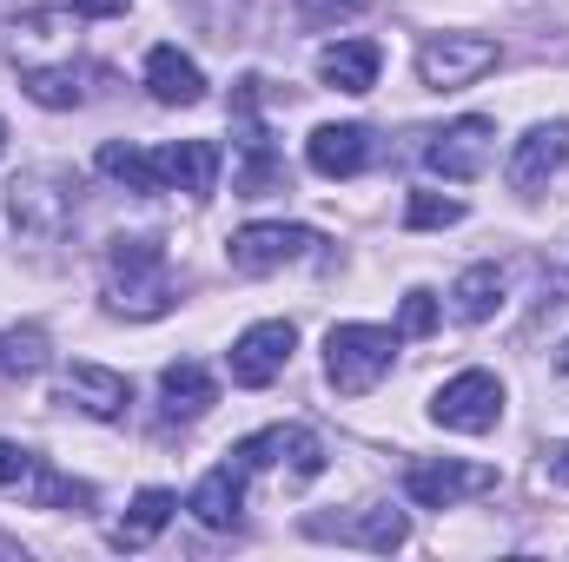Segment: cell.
Instances as JSON below:
<instances>
[{
  "instance_id": "obj_2",
  "label": "cell",
  "mask_w": 569,
  "mask_h": 562,
  "mask_svg": "<svg viewBox=\"0 0 569 562\" xmlns=\"http://www.w3.org/2000/svg\"><path fill=\"white\" fill-rule=\"evenodd\" d=\"M73 212H80V179L60 172V165H27L7 185V219L33 245H60L73 232Z\"/></svg>"
},
{
  "instance_id": "obj_11",
  "label": "cell",
  "mask_w": 569,
  "mask_h": 562,
  "mask_svg": "<svg viewBox=\"0 0 569 562\" xmlns=\"http://www.w3.org/2000/svg\"><path fill=\"white\" fill-rule=\"evenodd\" d=\"M232 456H239L246 470H272V463H284V470L305 476V483L325 470V443H318V430H305V423H272V430L232 443Z\"/></svg>"
},
{
  "instance_id": "obj_7",
  "label": "cell",
  "mask_w": 569,
  "mask_h": 562,
  "mask_svg": "<svg viewBox=\"0 0 569 562\" xmlns=\"http://www.w3.org/2000/svg\"><path fill=\"white\" fill-rule=\"evenodd\" d=\"M483 490H497L490 463H463V456H418V463H405V496L418 510H450V503L483 496Z\"/></svg>"
},
{
  "instance_id": "obj_10",
  "label": "cell",
  "mask_w": 569,
  "mask_h": 562,
  "mask_svg": "<svg viewBox=\"0 0 569 562\" xmlns=\"http://www.w3.org/2000/svg\"><path fill=\"white\" fill-rule=\"evenodd\" d=\"M291 344H298L291 318H259V324H246L239 344H232V384H239V391L279 384L284 364H291Z\"/></svg>"
},
{
  "instance_id": "obj_28",
  "label": "cell",
  "mask_w": 569,
  "mask_h": 562,
  "mask_svg": "<svg viewBox=\"0 0 569 562\" xmlns=\"http://www.w3.org/2000/svg\"><path fill=\"white\" fill-rule=\"evenodd\" d=\"M457 219H463V199H443V192H411V205H405L411 232H437V225H457Z\"/></svg>"
},
{
  "instance_id": "obj_4",
  "label": "cell",
  "mask_w": 569,
  "mask_h": 562,
  "mask_svg": "<svg viewBox=\"0 0 569 562\" xmlns=\"http://www.w3.org/2000/svg\"><path fill=\"white\" fill-rule=\"evenodd\" d=\"M497 60H503V47L490 33H430L418 47V80L430 93H457V87H477Z\"/></svg>"
},
{
  "instance_id": "obj_5",
  "label": "cell",
  "mask_w": 569,
  "mask_h": 562,
  "mask_svg": "<svg viewBox=\"0 0 569 562\" xmlns=\"http://www.w3.org/2000/svg\"><path fill=\"white\" fill-rule=\"evenodd\" d=\"M497 418H503V378L497 371H457L430 398V423L457 430V436H483V430H497Z\"/></svg>"
},
{
  "instance_id": "obj_24",
  "label": "cell",
  "mask_w": 569,
  "mask_h": 562,
  "mask_svg": "<svg viewBox=\"0 0 569 562\" xmlns=\"http://www.w3.org/2000/svg\"><path fill=\"white\" fill-rule=\"evenodd\" d=\"M100 172H107L113 185L140 192V199H152V192H166L159 152H140V145H127V140H107V145H100Z\"/></svg>"
},
{
  "instance_id": "obj_1",
  "label": "cell",
  "mask_w": 569,
  "mask_h": 562,
  "mask_svg": "<svg viewBox=\"0 0 569 562\" xmlns=\"http://www.w3.org/2000/svg\"><path fill=\"white\" fill-rule=\"evenodd\" d=\"M107 311L113 318H166L172 311V265L159 239H113L107 245Z\"/></svg>"
},
{
  "instance_id": "obj_3",
  "label": "cell",
  "mask_w": 569,
  "mask_h": 562,
  "mask_svg": "<svg viewBox=\"0 0 569 562\" xmlns=\"http://www.w3.org/2000/svg\"><path fill=\"white\" fill-rule=\"evenodd\" d=\"M398 364V331L385 324H331L325 331V378L338 398H365L391 378Z\"/></svg>"
},
{
  "instance_id": "obj_20",
  "label": "cell",
  "mask_w": 569,
  "mask_h": 562,
  "mask_svg": "<svg viewBox=\"0 0 569 562\" xmlns=\"http://www.w3.org/2000/svg\"><path fill=\"white\" fill-rule=\"evenodd\" d=\"M378 67H385L378 40H331L318 53V80L338 87V93H371L378 87Z\"/></svg>"
},
{
  "instance_id": "obj_19",
  "label": "cell",
  "mask_w": 569,
  "mask_h": 562,
  "mask_svg": "<svg viewBox=\"0 0 569 562\" xmlns=\"http://www.w3.org/2000/svg\"><path fill=\"white\" fill-rule=\"evenodd\" d=\"M159 398H166V418L192 423V418H206V411L219 404V378H212L199 358H179V364L159 371Z\"/></svg>"
},
{
  "instance_id": "obj_21",
  "label": "cell",
  "mask_w": 569,
  "mask_h": 562,
  "mask_svg": "<svg viewBox=\"0 0 569 562\" xmlns=\"http://www.w3.org/2000/svg\"><path fill=\"white\" fill-rule=\"evenodd\" d=\"M503 272L497 265H470V272H457V284H450V318L457 324H490L497 311H503Z\"/></svg>"
},
{
  "instance_id": "obj_23",
  "label": "cell",
  "mask_w": 569,
  "mask_h": 562,
  "mask_svg": "<svg viewBox=\"0 0 569 562\" xmlns=\"http://www.w3.org/2000/svg\"><path fill=\"white\" fill-rule=\"evenodd\" d=\"M172 510H179V496H172V490H140V496H133V510L107 530V543H113V550H146V543L172 523Z\"/></svg>"
},
{
  "instance_id": "obj_32",
  "label": "cell",
  "mask_w": 569,
  "mask_h": 562,
  "mask_svg": "<svg viewBox=\"0 0 569 562\" xmlns=\"http://www.w3.org/2000/svg\"><path fill=\"white\" fill-rule=\"evenodd\" d=\"M73 13H87V20H120L127 13V0H67Z\"/></svg>"
},
{
  "instance_id": "obj_9",
  "label": "cell",
  "mask_w": 569,
  "mask_h": 562,
  "mask_svg": "<svg viewBox=\"0 0 569 562\" xmlns=\"http://www.w3.org/2000/svg\"><path fill=\"white\" fill-rule=\"evenodd\" d=\"M490 152H497V127H490L483 113H463V120H450L443 133L425 140V165L437 179L463 185V179H477V172L490 165Z\"/></svg>"
},
{
  "instance_id": "obj_35",
  "label": "cell",
  "mask_w": 569,
  "mask_h": 562,
  "mask_svg": "<svg viewBox=\"0 0 569 562\" xmlns=\"http://www.w3.org/2000/svg\"><path fill=\"white\" fill-rule=\"evenodd\" d=\"M0 152H7V120H0Z\"/></svg>"
},
{
  "instance_id": "obj_12",
  "label": "cell",
  "mask_w": 569,
  "mask_h": 562,
  "mask_svg": "<svg viewBox=\"0 0 569 562\" xmlns=\"http://www.w3.org/2000/svg\"><path fill=\"white\" fill-rule=\"evenodd\" d=\"M563 159H569V120H543V127H530L523 140L510 145L503 172H510L517 192H543V185L563 172Z\"/></svg>"
},
{
  "instance_id": "obj_34",
  "label": "cell",
  "mask_w": 569,
  "mask_h": 562,
  "mask_svg": "<svg viewBox=\"0 0 569 562\" xmlns=\"http://www.w3.org/2000/svg\"><path fill=\"white\" fill-rule=\"evenodd\" d=\"M557 378H563V384H569V344H563V351H557Z\"/></svg>"
},
{
  "instance_id": "obj_15",
  "label": "cell",
  "mask_w": 569,
  "mask_h": 562,
  "mask_svg": "<svg viewBox=\"0 0 569 562\" xmlns=\"http://www.w3.org/2000/svg\"><path fill=\"white\" fill-rule=\"evenodd\" d=\"M239 152H246V165H239V199H266V192H279L284 185V159L272 133L259 127V107H239Z\"/></svg>"
},
{
  "instance_id": "obj_22",
  "label": "cell",
  "mask_w": 569,
  "mask_h": 562,
  "mask_svg": "<svg viewBox=\"0 0 569 562\" xmlns=\"http://www.w3.org/2000/svg\"><path fill=\"white\" fill-rule=\"evenodd\" d=\"M13 67H20V87L33 107H53V113L80 107V67L73 60H13Z\"/></svg>"
},
{
  "instance_id": "obj_26",
  "label": "cell",
  "mask_w": 569,
  "mask_h": 562,
  "mask_svg": "<svg viewBox=\"0 0 569 562\" xmlns=\"http://www.w3.org/2000/svg\"><path fill=\"white\" fill-rule=\"evenodd\" d=\"M27 490H33V510H87V503H93V490L73 483V476H60L53 463H33Z\"/></svg>"
},
{
  "instance_id": "obj_30",
  "label": "cell",
  "mask_w": 569,
  "mask_h": 562,
  "mask_svg": "<svg viewBox=\"0 0 569 562\" xmlns=\"http://www.w3.org/2000/svg\"><path fill=\"white\" fill-rule=\"evenodd\" d=\"M33 463H40V456H33L27 443H7V436H0V490H27Z\"/></svg>"
},
{
  "instance_id": "obj_16",
  "label": "cell",
  "mask_w": 569,
  "mask_h": 562,
  "mask_svg": "<svg viewBox=\"0 0 569 562\" xmlns=\"http://www.w3.org/2000/svg\"><path fill=\"white\" fill-rule=\"evenodd\" d=\"M305 159H311V172L318 179H351V172H365L371 165V127H318L311 140H305Z\"/></svg>"
},
{
  "instance_id": "obj_6",
  "label": "cell",
  "mask_w": 569,
  "mask_h": 562,
  "mask_svg": "<svg viewBox=\"0 0 569 562\" xmlns=\"http://www.w3.org/2000/svg\"><path fill=\"white\" fill-rule=\"evenodd\" d=\"M311 245H318V232H311V225L259 219V225H239V232L226 239V259H232V272H246V279H266V272H284V265H298Z\"/></svg>"
},
{
  "instance_id": "obj_31",
  "label": "cell",
  "mask_w": 569,
  "mask_h": 562,
  "mask_svg": "<svg viewBox=\"0 0 569 562\" xmlns=\"http://www.w3.org/2000/svg\"><path fill=\"white\" fill-rule=\"evenodd\" d=\"M371 0H298V13L311 20V27H338V20H358Z\"/></svg>"
},
{
  "instance_id": "obj_33",
  "label": "cell",
  "mask_w": 569,
  "mask_h": 562,
  "mask_svg": "<svg viewBox=\"0 0 569 562\" xmlns=\"http://www.w3.org/2000/svg\"><path fill=\"white\" fill-rule=\"evenodd\" d=\"M550 483H563V490H569V443L550 456Z\"/></svg>"
},
{
  "instance_id": "obj_17",
  "label": "cell",
  "mask_w": 569,
  "mask_h": 562,
  "mask_svg": "<svg viewBox=\"0 0 569 562\" xmlns=\"http://www.w3.org/2000/svg\"><path fill=\"white\" fill-rule=\"evenodd\" d=\"M146 93H152L159 107H199V100H206V73H199L192 53L152 47V53H146Z\"/></svg>"
},
{
  "instance_id": "obj_25",
  "label": "cell",
  "mask_w": 569,
  "mask_h": 562,
  "mask_svg": "<svg viewBox=\"0 0 569 562\" xmlns=\"http://www.w3.org/2000/svg\"><path fill=\"white\" fill-rule=\"evenodd\" d=\"M47 364H53V338H47L40 324L0 331V371H7V378H40Z\"/></svg>"
},
{
  "instance_id": "obj_27",
  "label": "cell",
  "mask_w": 569,
  "mask_h": 562,
  "mask_svg": "<svg viewBox=\"0 0 569 562\" xmlns=\"http://www.w3.org/2000/svg\"><path fill=\"white\" fill-rule=\"evenodd\" d=\"M199 33H212V40H232L239 27H246V13H252V0H172Z\"/></svg>"
},
{
  "instance_id": "obj_8",
  "label": "cell",
  "mask_w": 569,
  "mask_h": 562,
  "mask_svg": "<svg viewBox=\"0 0 569 562\" xmlns=\"http://www.w3.org/2000/svg\"><path fill=\"white\" fill-rule=\"evenodd\" d=\"M305 536L311 543H345V550H371V556H391V550H405V536H411V523H405V510H338V516H305Z\"/></svg>"
},
{
  "instance_id": "obj_29",
  "label": "cell",
  "mask_w": 569,
  "mask_h": 562,
  "mask_svg": "<svg viewBox=\"0 0 569 562\" xmlns=\"http://www.w3.org/2000/svg\"><path fill=\"white\" fill-rule=\"evenodd\" d=\"M437 331V291H405V304H398V338H430Z\"/></svg>"
},
{
  "instance_id": "obj_13",
  "label": "cell",
  "mask_w": 569,
  "mask_h": 562,
  "mask_svg": "<svg viewBox=\"0 0 569 562\" xmlns=\"http://www.w3.org/2000/svg\"><path fill=\"white\" fill-rule=\"evenodd\" d=\"M60 404H73V411H87L100 423H120L127 404H133V384L107 364H67L60 371Z\"/></svg>"
},
{
  "instance_id": "obj_18",
  "label": "cell",
  "mask_w": 569,
  "mask_h": 562,
  "mask_svg": "<svg viewBox=\"0 0 569 562\" xmlns=\"http://www.w3.org/2000/svg\"><path fill=\"white\" fill-rule=\"evenodd\" d=\"M219 165H226V152H219L212 140H179V145H166V152H159L166 185H172V192H186V199H212Z\"/></svg>"
},
{
  "instance_id": "obj_14",
  "label": "cell",
  "mask_w": 569,
  "mask_h": 562,
  "mask_svg": "<svg viewBox=\"0 0 569 562\" xmlns=\"http://www.w3.org/2000/svg\"><path fill=\"white\" fill-rule=\"evenodd\" d=\"M246 483H252V470L226 450V463H219V470H206V476L192 483L186 510H192L206 530H226V523H239V510H246Z\"/></svg>"
}]
</instances>
